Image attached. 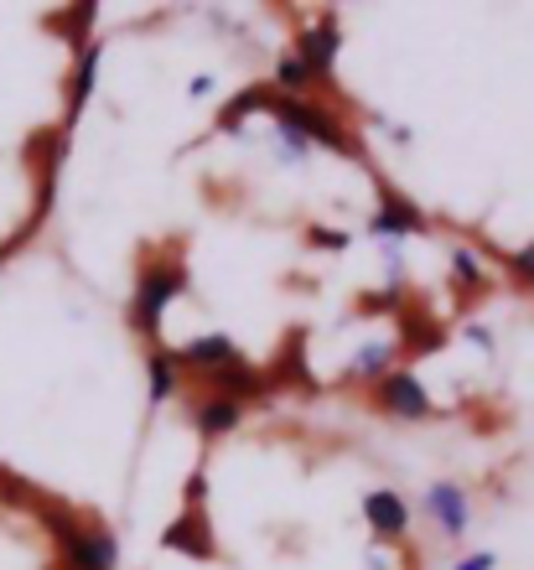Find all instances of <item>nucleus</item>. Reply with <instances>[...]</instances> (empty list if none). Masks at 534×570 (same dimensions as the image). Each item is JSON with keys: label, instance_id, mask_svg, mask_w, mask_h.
Here are the masks:
<instances>
[{"label": "nucleus", "instance_id": "nucleus-17", "mask_svg": "<svg viewBox=\"0 0 534 570\" xmlns=\"http://www.w3.org/2000/svg\"><path fill=\"white\" fill-rule=\"evenodd\" d=\"M446 271H452V281H457L462 291H488V265H483L467 244H457V249L446 255Z\"/></svg>", "mask_w": 534, "mask_h": 570}, {"label": "nucleus", "instance_id": "nucleus-8", "mask_svg": "<svg viewBox=\"0 0 534 570\" xmlns=\"http://www.w3.org/2000/svg\"><path fill=\"white\" fill-rule=\"evenodd\" d=\"M172 358H177V368H197V374H219V368L239 363L244 353H239V343L229 337V332H208V337H193V343L172 347Z\"/></svg>", "mask_w": 534, "mask_h": 570}, {"label": "nucleus", "instance_id": "nucleus-12", "mask_svg": "<svg viewBox=\"0 0 534 570\" xmlns=\"http://www.w3.org/2000/svg\"><path fill=\"white\" fill-rule=\"evenodd\" d=\"M99 62H105V47H99V42H84V47H78V68H74V83H68V125H74L78 115H84V105L94 99Z\"/></svg>", "mask_w": 534, "mask_h": 570}, {"label": "nucleus", "instance_id": "nucleus-1", "mask_svg": "<svg viewBox=\"0 0 534 570\" xmlns=\"http://www.w3.org/2000/svg\"><path fill=\"white\" fill-rule=\"evenodd\" d=\"M37 513H42V524L52 529L62 570H119V540L105 524H84V519H74V513L58 509V503H47V509H37Z\"/></svg>", "mask_w": 534, "mask_h": 570}, {"label": "nucleus", "instance_id": "nucleus-21", "mask_svg": "<svg viewBox=\"0 0 534 570\" xmlns=\"http://www.w3.org/2000/svg\"><path fill=\"white\" fill-rule=\"evenodd\" d=\"M508 265H514V275H520V281H530V285H534V239H530V244H520V249L508 255Z\"/></svg>", "mask_w": 534, "mask_h": 570}, {"label": "nucleus", "instance_id": "nucleus-6", "mask_svg": "<svg viewBox=\"0 0 534 570\" xmlns=\"http://www.w3.org/2000/svg\"><path fill=\"white\" fill-rule=\"evenodd\" d=\"M426 513L446 540H462V534L473 529V498H467V488L452 478H436L426 488Z\"/></svg>", "mask_w": 534, "mask_h": 570}, {"label": "nucleus", "instance_id": "nucleus-15", "mask_svg": "<svg viewBox=\"0 0 534 570\" xmlns=\"http://www.w3.org/2000/svg\"><path fill=\"white\" fill-rule=\"evenodd\" d=\"M389 358H395V343H389V337H373V343L353 347V358H348V379L379 384V379L389 374Z\"/></svg>", "mask_w": 534, "mask_h": 570}, {"label": "nucleus", "instance_id": "nucleus-22", "mask_svg": "<svg viewBox=\"0 0 534 570\" xmlns=\"http://www.w3.org/2000/svg\"><path fill=\"white\" fill-rule=\"evenodd\" d=\"M493 566H498V556H493V550H477V556L457 560V566H452V570H493Z\"/></svg>", "mask_w": 534, "mask_h": 570}, {"label": "nucleus", "instance_id": "nucleus-20", "mask_svg": "<svg viewBox=\"0 0 534 570\" xmlns=\"http://www.w3.org/2000/svg\"><path fill=\"white\" fill-rule=\"evenodd\" d=\"M307 244H317V249H348V234H342V228L312 224V228H307Z\"/></svg>", "mask_w": 534, "mask_h": 570}, {"label": "nucleus", "instance_id": "nucleus-14", "mask_svg": "<svg viewBox=\"0 0 534 570\" xmlns=\"http://www.w3.org/2000/svg\"><path fill=\"white\" fill-rule=\"evenodd\" d=\"M162 544H166V550H182V556H203V560L219 556V550H213V534L203 529V513H197V509L182 513L177 524L162 534Z\"/></svg>", "mask_w": 534, "mask_h": 570}, {"label": "nucleus", "instance_id": "nucleus-2", "mask_svg": "<svg viewBox=\"0 0 534 570\" xmlns=\"http://www.w3.org/2000/svg\"><path fill=\"white\" fill-rule=\"evenodd\" d=\"M265 115L275 125H285V130H297L307 146H327V150H338V156H358V140L353 130L332 115V109L312 105V99H297V94H265Z\"/></svg>", "mask_w": 534, "mask_h": 570}, {"label": "nucleus", "instance_id": "nucleus-23", "mask_svg": "<svg viewBox=\"0 0 534 570\" xmlns=\"http://www.w3.org/2000/svg\"><path fill=\"white\" fill-rule=\"evenodd\" d=\"M467 343H473V347H493V327H483V322H467Z\"/></svg>", "mask_w": 534, "mask_h": 570}, {"label": "nucleus", "instance_id": "nucleus-7", "mask_svg": "<svg viewBox=\"0 0 534 570\" xmlns=\"http://www.w3.org/2000/svg\"><path fill=\"white\" fill-rule=\"evenodd\" d=\"M426 228V213L410 203V197H400L395 187H379V208H373L369 218V234L385 244H405L410 234H420Z\"/></svg>", "mask_w": 534, "mask_h": 570}, {"label": "nucleus", "instance_id": "nucleus-5", "mask_svg": "<svg viewBox=\"0 0 534 570\" xmlns=\"http://www.w3.org/2000/svg\"><path fill=\"white\" fill-rule=\"evenodd\" d=\"M291 52L307 62L312 83H322V78L338 73V52H342V21H338V11H322V21H312V27L301 31Z\"/></svg>", "mask_w": 534, "mask_h": 570}, {"label": "nucleus", "instance_id": "nucleus-16", "mask_svg": "<svg viewBox=\"0 0 534 570\" xmlns=\"http://www.w3.org/2000/svg\"><path fill=\"white\" fill-rule=\"evenodd\" d=\"M265 94L270 89H260V83H254V89H239L234 99L219 109V130H223V136H244V130H250V115H260V109H265Z\"/></svg>", "mask_w": 534, "mask_h": 570}, {"label": "nucleus", "instance_id": "nucleus-24", "mask_svg": "<svg viewBox=\"0 0 534 570\" xmlns=\"http://www.w3.org/2000/svg\"><path fill=\"white\" fill-rule=\"evenodd\" d=\"M187 94H193V99H203V94H213V78L203 73V78H193V83H187Z\"/></svg>", "mask_w": 534, "mask_h": 570}, {"label": "nucleus", "instance_id": "nucleus-19", "mask_svg": "<svg viewBox=\"0 0 534 570\" xmlns=\"http://www.w3.org/2000/svg\"><path fill=\"white\" fill-rule=\"evenodd\" d=\"M270 136H275V156H281V161H307V156H312V146H307V140L297 136V130H285V125H275V130H270Z\"/></svg>", "mask_w": 534, "mask_h": 570}, {"label": "nucleus", "instance_id": "nucleus-9", "mask_svg": "<svg viewBox=\"0 0 534 570\" xmlns=\"http://www.w3.org/2000/svg\"><path fill=\"white\" fill-rule=\"evenodd\" d=\"M363 524L379 540H405L410 534V503L395 488H373V493H363Z\"/></svg>", "mask_w": 534, "mask_h": 570}, {"label": "nucleus", "instance_id": "nucleus-10", "mask_svg": "<svg viewBox=\"0 0 534 570\" xmlns=\"http://www.w3.org/2000/svg\"><path fill=\"white\" fill-rule=\"evenodd\" d=\"M203 379H208V394H223V400H234V405L270 394V379L260 374V368H250L244 358L229 363V368H219V374H203Z\"/></svg>", "mask_w": 534, "mask_h": 570}, {"label": "nucleus", "instance_id": "nucleus-13", "mask_svg": "<svg viewBox=\"0 0 534 570\" xmlns=\"http://www.w3.org/2000/svg\"><path fill=\"white\" fill-rule=\"evenodd\" d=\"M177 384H182V368H177V358H172V347H146V400L151 405H166L172 394H177Z\"/></svg>", "mask_w": 534, "mask_h": 570}, {"label": "nucleus", "instance_id": "nucleus-3", "mask_svg": "<svg viewBox=\"0 0 534 570\" xmlns=\"http://www.w3.org/2000/svg\"><path fill=\"white\" fill-rule=\"evenodd\" d=\"M187 291V265L182 259H146V271L135 281V296H130V327L156 347L162 337V322H166V306Z\"/></svg>", "mask_w": 534, "mask_h": 570}, {"label": "nucleus", "instance_id": "nucleus-18", "mask_svg": "<svg viewBox=\"0 0 534 570\" xmlns=\"http://www.w3.org/2000/svg\"><path fill=\"white\" fill-rule=\"evenodd\" d=\"M301 89H312L307 62H301L297 52H281V58H275V94H297V99H301Z\"/></svg>", "mask_w": 534, "mask_h": 570}, {"label": "nucleus", "instance_id": "nucleus-4", "mask_svg": "<svg viewBox=\"0 0 534 570\" xmlns=\"http://www.w3.org/2000/svg\"><path fill=\"white\" fill-rule=\"evenodd\" d=\"M373 405H379V415H389V421H426L430 410V390L420 384L416 368H389L379 384H373Z\"/></svg>", "mask_w": 534, "mask_h": 570}, {"label": "nucleus", "instance_id": "nucleus-11", "mask_svg": "<svg viewBox=\"0 0 534 570\" xmlns=\"http://www.w3.org/2000/svg\"><path fill=\"white\" fill-rule=\"evenodd\" d=\"M193 425H197L203 441H219V435H229V431L244 425V405L223 400V394H203V400H193Z\"/></svg>", "mask_w": 534, "mask_h": 570}]
</instances>
